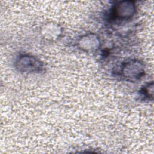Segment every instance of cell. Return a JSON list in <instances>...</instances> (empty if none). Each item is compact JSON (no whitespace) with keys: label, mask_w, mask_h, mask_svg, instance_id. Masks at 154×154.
Listing matches in <instances>:
<instances>
[{"label":"cell","mask_w":154,"mask_h":154,"mask_svg":"<svg viewBox=\"0 0 154 154\" xmlns=\"http://www.w3.org/2000/svg\"><path fill=\"white\" fill-rule=\"evenodd\" d=\"M122 73L123 77L128 80H138L144 75L143 64L138 60H131L126 62L122 66Z\"/></svg>","instance_id":"cell-1"},{"label":"cell","mask_w":154,"mask_h":154,"mask_svg":"<svg viewBox=\"0 0 154 154\" xmlns=\"http://www.w3.org/2000/svg\"><path fill=\"white\" fill-rule=\"evenodd\" d=\"M135 10V6L133 1H121L114 7V17L119 20H125L131 17Z\"/></svg>","instance_id":"cell-2"},{"label":"cell","mask_w":154,"mask_h":154,"mask_svg":"<svg viewBox=\"0 0 154 154\" xmlns=\"http://www.w3.org/2000/svg\"><path fill=\"white\" fill-rule=\"evenodd\" d=\"M16 64L19 70L22 72H35L42 67V63L37 58L31 55L20 57Z\"/></svg>","instance_id":"cell-3"},{"label":"cell","mask_w":154,"mask_h":154,"mask_svg":"<svg viewBox=\"0 0 154 154\" xmlns=\"http://www.w3.org/2000/svg\"><path fill=\"white\" fill-rule=\"evenodd\" d=\"M99 44V39L94 34H88L84 36L79 42V45L82 49L87 51L95 49L97 48Z\"/></svg>","instance_id":"cell-4"},{"label":"cell","mask_w":154,"mask_h":154,"mask_svg":"<svg viewBox=\"0 0 154 154\" xmlns=\"http://www.w3.org/2000/svg\"><path fill=\"white\" fill-rule=\"evenodd\" d=\"M153 82L149 83L145 87L142 89L143 95L145 96L146 97H147L150 99V97H153Z\"/></svg>","instance_id":"cell-5"}]
</instances>
